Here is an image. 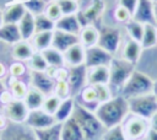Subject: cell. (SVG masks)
Wrapping results in <instances>:
<instances>
[{
  "label": "cell",
  "mask_w": 157,
  "mask_h": 140,
  "mask_svg": "<svg viewBox=\"0 0 157 140\" xmlns=\"http://www.w3.org/2000/svg\"><path fill=\"white\" fill-rule=\"evenodd\" d=\"M94 114L105 129L120 125L130 114L128 99L121 95L114 96L109 101L101 103L94 111Z\"/></svg>",
  "instance_id": "obj_1"
},
{
  "label": "cell",
  "mask_w": 157,
  "mask_h": 140,
  "mask_svg": "<svg viewBox=\"0 0 157 140\" xmlns=\"http://www.w3.org/2000/svg\"><path fill=\"white\" fill-rule=\"evenodd\" d=\"M72 118L77 122L86 140H101L104 131L107 130L103 126V124L99 122L94 112L86 109L78 103L75 104Z\"/></svg>",
  "instance_id": "obj_2"
},
{
  "label": "cell",
  "mask_w": 157,
  "mask_h": 140,
  "mask_svg": "<svg viewBox=\"0 0 157 140\" xmlns=\"http://www.w3.org/2000/svg\"><path fill=\"white\" fill-rule=\"evenodd\" d=\"M134 64L123 58H113L109 64V87L114 96L120 95L124 85L134 72Z\"/></svg>",
  "instance_id": "obj_3"
},
{
  "label": "cell",
  "mask_w": 157,
  "mask_h": 140,
  "mask_svg": "<svg viewBox=\"0 0 157 140\" xmlns=\"http://www.w3.org/2000/svg\"><path fill=\"white\" fill-rule=\"evenodd\" d=\"M153 82L155 81H152L148 75L135 69L134 72L128 79L126 84L124 85L120 95L126 99H129L132 97L151 93L153 90Z\"/></svg>",
  "instance_id": "obj_4"
},
{
  "label": "cell",
  "mask_w": 157,
  "mask_h": 140,
  "mask_svg": "<svg viewBox=\"0 0 157 140\" xmlns=\"http://www.w3.org/2000/svg\"><path fill=\"white\" fill-rule=\"evenodd\" d=\"M128 104L131 115H136L146 120H150L153 114L157 113V98L152 92L129 98Z\"/></svg>",
  "instance_id": "obj_5"
},
{
  "label": "cell",
  "mask_w": 157,
  "mask_h": 140,
  "mask_svg": "<svg viewBox=\"0 0 157 140\" xmlns=\"http://www.w3.org/2000/svg\"><path fill=\"white\" fill-rule=\"evenodd\" d=\"M121 42H123V33L120 28L105 26L99 29V38L97 45L105 49L110 54L114 55L119 50Z\"/></svg>",
  "instance_id": "obj_6"
},
{
  "label": "cell",
  "mask_w": 157,
  "mask_h": 140,
  "mask_svg": "<svg viewBox=\"0 0 157 140\" xmlns=\"http://www.w3.org/2000/svg\"><path fill=\"white\" fill-rule=\"evenodd\" d=\"M123 128L129 140H140V139H144L145 135L147 134L150 129V124H148V120L144 118L129 114L128 118L124 120Z\"/></svg>",
  "instance_id": "obj_7"
},
{
  "label": "cell",
  "mask_w": 157,
  "mask_h": 140,
  "mask_svg": "<svg viewBox=\"0 0 157 140\" xmlns=\"http://www.w3.org/2000/svg\"><path fill=\"white\" fill-rule=\"evenodd\" d=\"M0 140H37L34 131L27 126L25 123H7V125L1 130Z\"/></svg>",
  "instance_id": "obj_8"
},
{
  "label": "cell",
  "mask_w": 157,
  "mask_h": 140,
  "mask_svg": "<svg viewBox=\"0 0 157 140\" xmlns=\"http://www.w3.org/2000/svg\"><path fill=\"white\" fill-rule=\"evenodd\" d=\"M67 69H69V74L66 81L70 87V95L72 98H76L81 92V90L87 85V66L83 64Z\"/></svg>",
  "instance_id": "obj_9"
},
{
  "label": "cell",
  "mask_w": 157,
  "mask_h": 140,
  "mask_svg": "<svg viewBox=\"0 0 157 140\" xmlns=\"http://www.w3.org/2000/svg\"><path fill=\"white\" fill-rule=\"evenodd\" d=\"M114 55L107 52L105 49L101 48L99 45H93L90 48H86V58H85V65L87 68L93 66H109L110 61L113 60Z\"/></svg>",
  "instance_id": "obj_10"
},
{
  "label": "cell",
  "mask_w": 157,
  "mask_h": 140,
  "mask_svg": "<svg viewBox=\"0 0 157 140\" xmlns=\"http://www.w3.org/2000/svg\"><path fill=\"white\" fill-rule=\"evenodd\" d=\"M56 123L54 115L47 113L44 109H33L29 111L28 117L25 122L27 126H29L32 130H39V129H45Z\"/></svg>",
  "instance_id": "obj_11"
},
{
  "label": "cell",
  "mask_w": 157,
  "mask_h": 140,
  "mask_svg": "<svg viewBox=\"0 0 157 140\" xmlns=\"http://www.w3.org/2000/svg\"><path fill=\"white\" fill-rule=\"evenodd\" d=\"M4 109H5L6 118L12 123H18V124L25 123L29 113V109L27 108L23 99L12 98L9 103L5 104Z\"/></svg>",
  "instance_id": "obj_12"
},
{
  "label": "cell",
  "mask_w": 157,
  "mask_h": 140,
  "mask_svg": "<svg viewBox=\"0 0 157 140\" xmlns=\"http://www.w3.org/2000/svg\"><path fill=\"white\" fill-rule=\"evenodd\" d=\"M31 85L33 88L40 91L45 97L54 93L55 80L47 71H32L31 70Z\"/></svg>",
  "instance_id": "obj_13"
},
{
  "label": "cell",
  "mask_w": 157,
  "mask_h": 140,
  "mask_svg": "<svg viewBox=\"0 0 157 140\" xmlns=\"http://www.w3.org/2000/svg\"><path fill=\"white\" fill-rule=\"evenodd\" d=\"M132 20L141 22L142 25L146 23H155V15H153V1L152 0H139L136 10L132 15Z\"/></svg>",
  "instance_id": "obj_14"
},
{
  "label": "cell",
  "mask_w": 157,
  "mask_h": 140,
  "mask_svg": "<svg viewBox=\"0 0 157 140\" xmlns=\"http://www.w3.org/2000/svg\"><path fill=\"white\" fill-rule=\"evenodd\" d=\"M76 43H80L78 42V36L71 34V33H67V32H63V31H59V29H54L53 42H52L53 48L58 49L61 53H65L70 47H72Z\"/></svg>",
  "instance_id": "obj_15"
},
{
  "label": "cell",
  "mask_w": 157,
  "mask_h": 140,
  "mask_svg": "<svg viewBox=\"0 0 157 140\" xmlns=\"http://www.w3.org/2000/svg\"><path fill=\"white\" fill-rule=\"evenodd\" d=\"M141 52H142L141 43L126 36L123 42V47H121V58L135 65L140 59Z\"/></svg>",
  "instance_id": "obj_16"
},
{
  "label": "cell",
  "mask_w": 157,
  "mask_h": 140,
  "mask_svg": "<svg viewBox=\"0 0 157 140\" xmlns=\"http://www.w3.org/2000/svg\"><path fill=\"white\" fill-rule=\"evenodd\" d=\"M64 54V60L66 68H72V66H78L85 64V58H86V48L76 43L72 47H70Z\"/></svg>",
  "instance_id": "obj_17"
},
{
  "label": "cell",
  "mask_w": 157,
  "mask_h": 140,
  "mask_svg": "<svg viewBox=\"0 0 157 140\" xmlns=\"http://www.w3.org/2000/svg\"><path fill=\"white\" fill-rule=\"evenodd\" d=\"M75 101H76V103L81 104L82 107H85L86 109H88L91 112H94L97 109V107L99 106L96 90L91 85H86L81 90V92L78 93V96L75 98Z\"/></svg>",
  "instance_id": "obj_18"
},
{
  "label": "cell",
  "mask_w": 157,
  "mask_h": 140,
  "mask_svg": "<svg viewBox=\"0 0 157 140\" xmlns=\"http://www.w3.org/2000/svg\"><path fill=\"white\" fill-rule=\"evenodd\" d=\"M55 29L78 36L82 29V25L78 20L77 14L76 15H63L55 22Z\"/></svg>",
  "instance_id": "obj_19"
},
{
  "label": "cell",
  "mask_w": 157,
  "mask_h": 140,
  "mask_svg": "<svg viewBox=\"0 0 157 140\" xmlns=\"http://www.w3.org/2000/svg\"><path fill=\"white\" fill-rule=\"evenodd\" d=\"M109 84V66L87 68V85H108Z\"/></svg>",
  "instance_id": "obj_20"
},
{
  "label": "cell",
  "mask_w": 157,
  "mask_h": 140,
  "mask_svg": "<svg viewBox=\"0 0 157 140\" xmlns=\"http://www.w3.org/2000/svg\"><path fill=\"white\" fill-rule=\"evenodd\" d=\"M61 140H86L81 128L72 117L63 123Z\"/></svg>",
  "instance_id": "obj_21"
},
{
  "label": "cell",
  "mask_w": 157,
  "mask_h": 140,
  "mask_svg": "<svg viewBox=\"0 0 157 140\" xmlns=\"http://www.w3.org/2000/svg\"><path fill=\"white\" fill-rule=\"evenodd\" d=\"M22 41L18 25L15 23H4L0 27V42L7 44H16Z\"/></svg>",
  "instance_id": "obj_22"
},
{
  "label": "cell",
  "mask_w": 157,
  "mask_h": 140,
  "mask_svg": "<svg viewBox=\"0 0 157 140\" xmlns=\"http://www.w3.org/2000/svg\"><path fill=\"white\" fill-rule=\"evenodd\" d=\"M27 12L26 6L23 2H15L7 6L4 11V23H15L18 25V22L22 20L25 14Z\"/></svg>",
  "instance_id": "obj_23"
},
{
  "label": "cell",
  "mask_w": 157,
  "mask_h": 140,
  "mask_svg": "<svg viewBox=\"0 0 157 140\" xmlns=\"http://www.w3.org/2000/svg\"><path fill=\"white\" fill-rule=\"evenodd\" d=\"M99 38V29H97L93 25H86L82 27L78 34V42L85 48H90L98 44Z\"/></svg>",
  "instance_id": "obj_24"
},
{
  "label": "cell",
  "mask_w": 157,
  "mask_h": 140,
  "mask_svg": "<svg viewBox=\"0 0 157 140\" xmlns=\"http://www.w3.org/2000/svg\"><path fill=\"white\" fill-rule=\"evenodd\" d=\"M20 33L22 37V41H29L36 34V22H34V15L27 11L22 20L18 22Z\"/></svg>",
  "instance_id": "obj_25"
},
{
  "label": "cell",
  "mask_w": 157,
  "mask_h": 140,
  "mask_svg": "<svg viewBox=\"0 0 157 140\" xmlns=\"http://www.w3.org/2000/svg\"><path fill=\"white\" fill-rule=\"evenodd\" d=\"M34 48L28 41H20L18 43L13 44L12 55L17 61H28L32 55L34 54Z\"/></svg>",
  "instance_id": "obj_26"
},
{
  "label": "cell",
  "mask_w": 157,
  "mask_h": 140,
  "mask_svg": "<svg viewBox=\"0 0 157 140\" xmlns=\"http://www.w3.org/2000/svg\"><path fill=\"white\" fill-rule=\"evenodd\" d=\"M75 104H76V102H75V98H72V97L63 99L60 106H59V108H58V111L54 114V118H55L56 123H64L65 120L71 118L72 113H74Z\"/></svg>",
  "instance_id": "obj_27"
},
{
  "label": "cell",
  "mask_w": 157,
  "mask_h": 140,
  "mask_svg": "<svg viewBox=\"0 0 157 140\" xmlns=\"http://www.w3.org/2000/svg\"><path fill=\"white\" fill-rule=\"evenodd\" d=\"M42 55L44 56L47 64L49 68H64L65 65V60H64V54L61 52H59L58 49L49 47L47 49H44L43 52H40Z\"/></svg>",
  "instance_id": "obj_28"
},
{
  "label": "cell",
  "mask_w": 157,
  "mask_h": 140,
  "mask_svg": "<svg viewBox=\"0 0 157 140\" xmlns=\"http://www.w3.org/2000/svg\"><path fill=\"white\" fill-rule=\"evenodd\" d=\"M61 126L63 123H55L49 128L33 131L37 140H61Z\"/></svg>",
  "instance_id": "obj_29"
},
{
  "label": "cell",
  "mask_w": 157,
  "mask_h": 140,
  "mask_svg": "<svg viewBox=\"0 0 157 140\" xmlns=\"http://www.w3.org/2000/svg\"><path fill=\"white\" fill-rule=\"evenodd\" d=\"M44 99H45V96L40 91H38L33 87L28 88V91H27V93L23 98V101H25V103H26V106L29 111L42 108L43 103H44Z\"/></svg>",
  "instance_id": "obj_30"
},
{
  "label": "cell",
  "mask_w": 157,
  "mask_h": 140,
  "mask_svg": "<svg viewBox=\"0 0 157 140\" xmlns=\"http://www.w3.org/2000/svg\"><path fill=\"white\" fill-rule=\"evenodd\" d=\"M53 32L54 31H47V32H37L32 38V45L36 52H43L44 49L52 47L53 42Z\"/></svg>",
  "instance_id": "obj_31"
},
{
  "label": "cell",
  "mask_w": 157,
  "mask_h": 140,
  "mask_svg": "<svg viewBox=\"0 0 157 140\" xmlns=\"http://www.w3.org/2000/svg\"><path fill=\"white\" fill-rule=\"evenodd\" d=\"M140 43L142 49H147L157 45V26L156 25H152V23L144 25V34Z\"/></svg>",
  "instance_id": "obj_32"
},
{
  "label": "cell",
  "mask_w": 157,
  "mask_h": 140,
  "mask_svg": "<svg viewBox=\"0 0 157 140\" xmlns=\"http://www.w3.org/2000/svg\"><path fill=\"white\" fill-rule=\"evenodd\" d=\"M124 28H125L126 36L129 38L137 41V42H141V38L144 34V25L141 22H137V21L131 18L130 21H128L124 25Z\"/></svg>",
  "instance_id": "obj_33"
},
{
  "label": "cell",
  "mask_w": 157,
  "mask_h": 140,
  "mask_svg": "<svg viewBox=\"0 0 157 140\" xmlns=\"http://www.w3.org/2000/svg\"><path fill=\"white\" fill-rule=\"evenodd\" d=\"M9 88H10V93L11 96L15 98V99H23L27 91H28V87L27 85L20 80V79H15L12 77V80L10 81V85H9Z\"/></svg>",
  "instance_id": "obj_34"
},
{
  "label": "cell",
  "mask_w": 157,
  "mask_h": 140,
  "mask_svg": "<svg viewBox=\"0 0 157 140\" xmlns=\"http://www.w3.org/2000/svg\"><path fill=\"white\" fill-rule=\"evenodd\" d=\"M34 22H36V33L55 29V22L53 20H50L49 17H47L44 14L36 15L34 16Z\"/></svg>",
  "instance_id": "obj_35"
},
{
  "label": "cell",
  "mask_w": 157,
  "mask_h": 140,
  "mask_svg": "<svg viewBox=\"0 0 157 140\" xmlns=\"http://www.w3.org/2000/svg\"><path fill=\"white\" fill-rule=\"evenodd\" d=\"M101 140H129V139L126 138L123 124H120V125L113 126L110 129H107Z\"/></svg>",
  "instance_id": "obj_36"
},
{
  "label": "cell",
  "mask_w": 157,
  "mask_h": 140,
  "mask_svg": "<svg viewBox=\"0 0 157 140\" xmlns=\"http://www.w3.org/2000/svg\"><path fill=\"white\" fill-rule=\"evenodd\" d=\"M28 61H29V66L32 71H47L49 68L40 52H34V54Z\"/></svg>",
  "instance_id": "obj_37"
},
{
  "label": "cell",
  "mask_w": 157,
  "mask_h": 140,
  "mask_svg": "<svg viewBox=\"0 0 157 140\" xmlns=\"http://www.w3.org/2000/svg\"><path fill=\"white\" fill-rule=\"evenodd\" d=\"M61 101H63V99H60V98H59L58 96H55L54 93L50 95V96H47L45 99H44V103H43L42 109H44L47 113L54 115L55 112L58 111V108H59Z\"/></svg>",
  "instance_id": "obj_38"
},
{
  "label": "cell",
  "mask_w": 157,
  "mask_h": 140,
  "mask_svg": "<svg viewBox=\"0 0 157 140\" xmlns=\"http://www.w3.org/2000/svg\"><path fill=\"white\" fill-rule=\"evenodd\" d=\"M63 15L78 14V2L76 0H56Z\"/></svg>",
  "instance_id": "obj_39"
},
{
  "label": "cell",
  "mask_w": 157,
  "mask_h": 140,
  "mask_svg": "<svg viewBox=\"0 0 157 140\" xmlns=\"http://www.w3.org/2000/svg\"><path fill=\"white\" fill-rule=\"evenodd\" d=\"M23 5L26 6L27 11H29L36 16V15L44 14V10L48 4H45L44 0H26L23 1Z\"/></svg>",
  "instance_id": "obj_40"
},
{
  "label": "cell",
  "mask_w": 157,
  "mask_h": 140,
  "mask_svg": "<svg viewBox=\"0 0 157 140\" xmlns=\"http://www.w3.org/2000/svg\"><path fill=\"white\" fill-rule=\"evenodd\" d=\"M93 87L96 90V93H97V98H98L99 104L101 103H104V102L109 101L112 97H114V95H113L109 85H96Z\"/></svg>",
  "instance_id": "obj_41"
},
{
  "label": "cell",
  "mask_w": 157,
  "mask_h": 140,
  "mask_svg": "<svg viewBox=\"0 0 157 140\" xmlns=\"http://www.w3.org/2000/svg\"><path fill=\"white\" fill-rule=\"evenodd\" d=\"M54 95L58 96L60 99H65L71 97L70 95V87L66 80H59L55 81V87H54Z\"/></svg>",
  "instance_id": "obj_42"
},
{
  "label": "cell",
  "mask_w": 157,
  "mask_h": 140,
  "mask_svg": "<svg viewBox=\"0 0 157 140\" xmlns=\"http://www.w3.org/2000/svg\"><path fill=\"white\" fill-rule=\"evenodd\" d=\"M44 15L47 17H49L50 20H53L54 22H56L63 16L61 10H60V7H59V5H58L56 1H52V2H49L47 5V7L44 10Z\"/></svg>",
  "instance_id": "obj_43"
},
{
  "label": "cell",
  "mask_w": 157,
  "mask_h": 140,
  "mask_svg": "<svg viewBox=\"0 0 157 140\" xmlns=\"http://www.w3.org/2000/svg\"><path fill=\"white\" fill-rule=\"evenodd\" d=\"M114 18H115L117 22L125 25L128 21H130V20L132 18V15H131L126 9H124L123 6H119V5H118V6L115 7V10H114Z\"/></svg>",
  "instance_id": "obj_44"
},
{
  "label": "cell",
  "mask_w": 157,
  "mask_h": 140,
  "mask_svg": "<svg viewBox=\"0 0 157 140\" xmlns=\"http://www.w3.org/2000/svg\"><path fill=\"white\" fill-rule=\"evenodd\" d=\"M26 72V66L22 61H15L11 64L10 66V74L12 77L15 79H20L21 76H23Z\"/></svg>",
  "instance_id": "obj_45"
},
{
  "label": "cell",
  "mask_w": 157,
  "mask_h": 140,
  "mask_svg": "<svg viewBox=\"0 0 157 140\" xmlns=\"http://www.w3.org/2000/svg\"><path fill=\"white\" fill-rule=\"evenodd\" d=\"M137 2H139V0H118V5L126 9L131 15H134L136 6H137Z\"/></svg>",
  "instance_id": "obj_46"
},
{
  "label": "cell",
  "mask_w": 157,
  "mask_h": 140,
  "mask_svg": "<svg viewBox=\"0 0 157 140\" xmlns=\"http://www.w3.org/2000/svg\"><path fill=\"white\" fill-rule=\"evenodd\" d=\"M145 140H157V131L153 130V129H148L147 134L145 135L144 138Z\"/></svg>",
  "instance_id": "obj_47"
},
{
  "label": "cell",
  "mask_w": 157,
  "mask_h": 140,
  "mask_svg": "<svg viewBox=\"0 0 157 140\" xmlns=\"http://www.w3.org/2000/svg\"><path fill=\"white\" fill-rule=\"evenodd\" d=\"M6 86L4 85V82L0 80V109L4 107V103H2V97H4V95L6 93Z\"/></svg>",
  "instance_id": "obj_48"
},
{
  "label": "cell",
  "mask_w": 157,
  "mask_h": 140,
  "mask_svg": "<svg viewBox=\"0 0 157 140\" xmlns=\"http://www.w3.org/2000/svg\"><path fill=\"white\" fill-rule=\"evenodd\" d=\"M148 124H150V129H153L157 131V113H155L153 117L148 120Z\"/></svg>",
  "instance_id": "obj_49"
},
{
  "label": "cell",
  "mask_w": 157,
  "mask_h": 140,
  "mask_svg": "<svg viewBox=\"0 0 157 140\" xmlns=\"http://www.w3.org/2000/svg\"><path fill=\"white\" fill-rule=\"evenodd\" d=\"M5 75H6V68H5V65H4L2 63H0V80H1Z\"/></svg>",
  "instance_id": "obj_50"
},
{
  "label": "cell",
  "mask_w": 157,
  "mask_h": 140,
  "mask_svg": "<svg viewBox=\"0 0 157 140\" xmlns=\"http://www.w3.org/2000/svg\"><path fill=\"white\" fill-rule=\"evenodd\" d=\"M153 15H155V23L157 26V2H153Z\"/></svg>",
  "instance_id": "obj_51"
},
{
  "label": "cell",
  "mask_w": 157,
  "mask_h": 140,
  "mask_svg": "<svg viewBox=\"0 0 157 140\" xmlns=\"http://www.w3.org/2000/svg\"><path fill=\"white\" fill-rule=\"evenodd\" d=\"M152 93L156 96V98H157V81H155L153 82V90H152Z\"/></svg>",
  "instance_id": "obj_52"
},
{
  "label": "cell",
  "mask_w": 157,
  "mask_h": 140,
  "mask_svg": "<svg viewBox=\"0 0 157 140\" xmlns=\"http://www.w3.org/2000/svg\"><path fill=\"white\" fill-rule=\"evenodd\" d=\"M4 25V11L0 10V27Z\"/></svg>",
  "instance_id": "obj_53"
},
{
  "label": "cell",
  "mask_w": 157,
  "mask_h": 140,
  "mask_svg": "<svg viewBox=\"0 0 157 140\" xmlns=\"http://www.w3.org/2000/svg\"><path fill=\"white\" fill-rule=\"evenodd\" d=\"M152 1H153V2H157V0H152Z\"/></svg>",
  "instance_id": "obj_54"
}]
</instances>
